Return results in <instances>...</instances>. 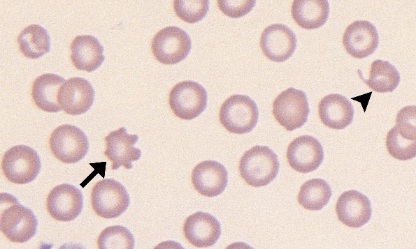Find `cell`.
<instances>
[{"label": "cell", "mask_w": 416, "mask_h": 249, "mask_svg": "<svg viewBox=\"0 0 416 249\" xmlns=\"http://www.w3.org/2000/svg\"><path fill=\"white\" fill-rule=\"evenodd\" d=\"M332 192L330 186L320 178L306 181L297 196L299 204L306 209L319 211L329 202Z\"/></svg>", "instance_id": "obj_25"}, {"label": "cell", "mask_w": 416, "mask_h": 249, "mask_svg": "<svg viewBox=\"0 0 416 249\" xmlns=\"http://www.w3.org/2000/svg\"><path fill=\"white\" fill-rule=\"evenodd\" d=\"M296 43V35L289 27L273 24L262 31L259 44L266 58L275 62H283L292 56Z\"/></svg>", "instance_id": "obj_12"}, {"label": "cell", "mask_w": 416, "mask_h": 249, "mask_svg": "<svg viewBox=\"0 0 416 249\" xmlns=\"http://www.w3.org/2000/svg\"><path fill=\"white\" fill-rule=\"evenodd\" d=\"M352 103L345 96L331 93L324 97L318 105L319 117L324 125L336 130L348 126L354 117Z\"/></svg>", "instance_id": "obj_20"}, {"label": "cell", "mask_w": 416, "mask_h": 249, "mask_svg": "<svg viewBox=\"0 0 416 249\" xmlns=\"http://www.w3.org/2000/svg\"><path fill=\"white\" fill-rule=\"evenodd\" d=\"M71 59L78 70L88 73L96 70L104 61L103 47L90 35L76 36L71 44Z\"/></svg>", "instance_id": "obj_21"}, {"label": "cell", "mask_w": 416, "mask_h": 249, "mask_svg": "<svg viewBox=\"0 0 416 249\" xmlns=\"http://www.w3.org/2000/svg\"><path fill=\"white\" fill-rule=\"evenodd\" d=\"M104 155L111 161V169L123 166L127 169L133 167L132 162L138 160L141 151L134 147L138 140L137 135L128 134L124 127L110 132L104 139Z\"/></svg>", "instance_id": "obj_14"}, {"label": "cell", "mask_w": 416, "mask_h": 249, "mask_svg": "<svg viewBox=\"0 0 416 249\" xmlns=\"http://www.w3.org/2000/svg\"><path fill=\"white\" fill-rule=\"evenodd\" d=\"M295 22L301 28L311 30L323 26L329 15L327 0H294L291 9Z\"/></svg>", "instance_id": "obj_23"}, {"label": "cell", "mask_w": 416, "mask_h": 249, "mask_svg": "<svg viewBox=\"0 0 416 249\" xmlns=\"http://www.w3.org/2000/svg\"><path fill=\"white\" fill-rule=\"evenodd\" d=\"M208 93L200 84L186 80L176 84L169 93V106L176 116L192 120L206 108Z\"/></svg>", "instance_id": "obj_10"}, {"label": "cell", "mask_w": 416, "mask_h": 249, "mask_svg": "<svg viewBox=\"0 0 416 249\" xmlns=\"http://www.w3.org/2000/svg\"><path fill=\"white\" fill-rule=\"evenodd\" d=\"M192 182L201 195L213 197L222 193L228 183V172L215 160H204L197 164L192 172Z\"/></svg>", "instance_id": "obj_17"}, {"label": "cell", "mask_w": 416, "mask_h": 249, "mask_svg": "<svg viewBox=\"0 0 416 249\" xmlns=\"http://www.w3.org/2000/svg\"><path fill=\"white\" fill-rule=\"evenodd\" d=\"M173 8L178 17L187 23L194 24L205 17L209 10V1L175 0Z\"/></svg>", "instance_id": "obj_28"}, {"label": "cell", "mask_w": 416, "mask_h": 249, "mask_svg": "<svg viewBox=\"0 0 416 249\" xmlns=\"http://www.w3.org/2000/svg\"><path fill=\"white\" fill-rule=\"evenodd\" d=\"M336 213L343 224L359 228L371 219V202L365 195L357 190H347L338 197L336 203Z\"/></svg>", "instance_id": "obj_18"}, {"label": "cell", "mask_w": 416, "mask_h": 249, "mask_svg": "<svg viewBox=\"0 0 416 249\" xmlns=\"http://www.w3.org/2000/svg\"><path fill=\"white\" fill-rule=\"evenodd\" d=\"M186 239L197 248L213 246L221 235L218 220L208 213L198 211L189 216L183 225Z\"/></svg>", "instance_id": "obj_19"}, {"label": "cell", "mask_w": 416, "mask_h": 249, "mask_svg": "<svg viewBox=\"0 0 416 249\" xmlns=\"http://www.w3.org/2000/svg\"><path fill=\"white\" fill-rule=\"evenodd\" d=\"M54 156L64 163H76L82 160L89 149L85 133L78 127L64 124L56 128L49 139Z\"/></svg>", "instance_id": "obj_7"}, {"label": "cell", "mask_w": 416, "mask_h": 249, "mask_svg": "<svg viewBox=\"0 0 416 249\" xmlns=\"http://www.w3.org/2000/svg\"><path fill=\"white\" fill-rule=\"evenodd\" d=\"M46 208L50 216L58 221L73 220L81 213L83 208L82 192L69 183L58 185L48 194Z\"/></svg>", "instance_id": "obj_11"}, {"label": "cell", "mask_w": 416, "mask_h": 249, "mask_svg": "<svg viewBox=\"0 0 416 249\" xmlns=\"http://www.w3.org/2000/svg\"><path fill=\"white\" fill-rule=\"evenodd\" d=\"M7 207L1 204L0 229L11 242L24 243L36 233L38 220L33 211L9 194H1Z\"/></svg>", "instance_id": "obj_1"}, {"label": "cell", "mask_w": 416, "mask_h": 249, "mask_svg": "<svg viewBox=\"0 0 416 249\" xmlns=\"http://www.w3.org/2000/svg\"><path fill=\"white\" fill-rule=\"evenodd\" d=\"M259 110L256 103L246 95L235 94L221 105L219 119L229 132L244 134L256 126Z\"/></svg>", "instance_id": "obj_4"}, {"label": "cell", "mask_w": 416, "mask_h": 249, "mask_svg": "<svg viewBox=\"0 0 416 249\" xmlns=\"http://www.w3.org/2000/svg\"><path fill=\"white\" fill-rule=\"evenodd\" d=\"M99 249H133L134 239L124 226L113 225L105 228L97 239Z\"/></svg>", "instance_id": "obj_27"}, {"label": "cell", "mask_w": 416, "mask_h": 249, "mask_svg": "<svg viewBox=\"0 0 416 249\" xmlns=\"http://www.w3.org/2000/svg\"><path fill=\"white\" fill-rule=\"evenodd\" d=\"M41 159L29 146L20 144L10 148L3 155L1 169L5 177L16 184L34 181L41 170Z\"/></svg>", "instance_id": "obj_5"}, {"label": "cell", "mask_w": 416, "mask_h": 249, "mask_svg": "<svg viewBox=\"0 0 416 249\" xmlns=\"http://www.w3.org/2000/svg\"><path fill=\"white\" fill-rule=\"evenodd\" d=\"M92 209L99 216L111 219L119 217L128 208L130 197L124 186L113 179L98 181L91 193Z\"/></svg>", "instance_id": "obj_6"}, {"label": "cell", "mask_w": 416, "mask_h": 249, "mask_svg": "<svg viewBox=\"0 0 416 249\" xmlns=\"http://www.w3.org/2000/svg\"><path fill=\"white\" fill-rule=\"evenodd\" d=\"M364 82L376 92H392L400 82V75L389 62L377 59L371 63L369 78Z\"/></svg>", "instance_id": "obj_26"}, {"label": "cell", "mask_w": 416, "mask_h": 249, "mask_svg": "<svg viewBox=\"0 0 416 249\" xmlns=\"http://www.w3.org/2000/svg\"><path fill=\"white\" fill-rule=\"evenodd\" d=\"M94 95V89L88 80L74 77L65 80L59 88L58 102L66 114L80 115L92 107Z\"/></svg>", "instance_id": "obj_13"}, {"label": "cell", "mask_w": 416, "mask_h": 249, "mask_svg": "<svg viewBox=\"0 0 416 249\" xmlns=\"http://www.w3.org/2000/svg\"><path fill=\"white\" fill-rule=\"evenodd\" d=\"M256 1L218 0L220 10L231 18H239L247 15L254 6Z\"/></svg>", "instance_id": "obj_29"}, {"label": "cell", "mask_w": 416, "mask_h": 249, "mask_svg": "<svg viewBox=\"0 0 416 249\" xmlns=\"http://www.w3.org/2000/svg\"><path fill=\"white\" fill-rule=\"evenodd\" d=\"M280 163L275 153L266 146L256 145L246 151L239 162L242 179L253 187L270 183L279 172Z\"/></svg>", "instance_id": "obj_2"}, {"label": "cell", "mask_w": 416, "mask_h": 249, "mask_svg": "<svg viewBox=\"0 0 416 249\" xmlns=\"http://www.w3.org/2000/svg\"><path fill=\"white\" fill-rule=\"evenodd\" d=\"M64 82V77L52 73H46L38 77L34 81L31 88V96L36 106L48 112L61 111L58 93Z\"/></svg>", "instance_id": "obj_22"}, {"label": "cell", "mask_w": 416, "mask_h": 249, "mask_svg": "<svg viewBox=\"0 0 416 249\" xmlns=\"http://www.w3.org/2000/svg\"><path fill=\"white\" fill-rule=\"evenodd\" d=\"M272 112L276 121L287 130L301 128L310 113L306 93L293 87L282 91L273 103Z\"/></svg>", "instance_id": "obj_8"}, {"label": "cell", "mask_w": 416, "mask_h": 249, "mask_svg": "<svg viewBox=\"0 0 416 249\" xmlns=\"http://www.w3.org/2000/svg\"><path fill=\"white\" fill-rule=\"evenodd\" d=\"M286 156L293 169L300 173H308L317 169L322 164L324 151L316 138L302 135L296 137L289 144Z\"/></svg>", "instance_id": "obj_15"}, {"label": "cell", "mask_w": 416, "mask_h": 249, "mask_svg": "<svg viewBox=\"0 0 416 249\" xmlns=\"http://www.w3.org/2000/svg\"><path fill=\"white\" fill-rule=\"evenodd\" d=\"M192 47L189 36L183 29L169 26L153 37L151 50L155 59L164 64L172 65L184 60Z\"/></svg>", "instance_id": "obj_9"}, {"label": "cell", "mask_w": 416, "mask_h": 249, "mask_svg": "<svg viewBox=\"0 0 416 249\" xmlns=\"http://www.w3.org/2000/svg\"><path fill=\"white\" fill-rule=\"evenodd\" d=\"M379 36L376 27L366 20H357L346 28L343 44L354 58L363 59L373 54L378 46Z\"/></svg>", "instance_id": "obj_16"}, {"label": "cell", "mask_w": 416, "mask_h": 249, "mask_svg": "<svg viewBox=\"0 0 416 249\" xmlns=\"http://www.w3.org/2000/svg\"><path fill=\"white\" fill-rule=\"evenodd\" d=\"M416 107L402 108L397 114L396 124L386 137L388 153L400 160L412 159L416 156Z\"/></svg>", "instance_id": "obj_3"}, {"label": "cell", "mask_w": 416, "mask_h": 249, "mask_svg": "<svg viewBox=\"0 0 416 249\" xmlns=\"http://www.w3.org/2000/svg\"><path fill=\"white\" fill-rule=\"evenodd\" d=\"M22 54L27 58L38 59L50 50V38L47 30L39 24L24 28L17 37Z\"/></svg>", "instance_id": "obj_24"}]
</instances>
